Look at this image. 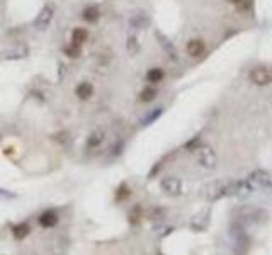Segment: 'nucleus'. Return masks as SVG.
Listing matches in <instances>:
<instances>
[{
    "label": "nucleus",
    "mask_w": 272,
    "mask_h": 255,
    "mask_svg": "<svg viewBox=\"0 0 272 255\" xmlns=\"http://www.w3.org/2000/svg\"><path fill=\"white\" fill-rule=\"evenodd\" d=\"M194 153H196V160L201 167H204L208 170L216 167V153H214V150L211 148V146L199 145L197 148L194 150Z\"/></svg>",
    "instance_id": "nucleus-1"
},
{
    "label": "nucleus",
    "mask_w": 272,
    "mask_h": 255,
    "mask_svg": "<svg viewBox=\"0 0 272 255\" xmlns=\"http://www.w3.org/2000/svg\"><path fill=\"white\" fill-rule=\"evenodd\" d=\"M53 17H55V7L53 5H44L43 9L38 12V15L34 17V28L44 31L46 28H49V24L53 22Z\"/></svg>",
    "instance_id": "nucleus-2"
},
{
    "label": "nucleus",
    "mask_w": 272,
    "mask_h": 255,
    "mask_svg": "<svg viewBox=\"0 0 272 255\" xmlns=\"http://www.w3.org/2000/svg\"><path fill=\"white\" fill-rule=\"evenodd\" d=\"M160 187L162 191L165 192L167 196H181L182 194V180L179 177H174V175H168V177H163L162 182H160Z\"/></svg>",
    "instance_id": "nucleus-3"
},
{
    "label": "nucleus",
    "mask_w": 272,
    "mask_h": 255,
    "mask_svg": "<svg viewBox=\"0 0 272 255\" xmlns=\"http://www.w3.org/2000/svg\"><path fill=\"white\" fill-rule=\"evenodd\" d=\"M250 82L259 87H266V85L272 84V72L266 67H255L250 72Z\"/></svg>",
    "instance_id": "nucleus-4"
},
{
    "label": "nucleus",
    "mask_w": 272,
    "mask_h": 255,
    "mask_svg": "<svg viewBox=\"0 0 272 255\" xmlns=\"http://www.w3.org/2000/svg\"><path fill=\"white\" fill-rule=\"evenodd\" d=\"M58 221H60L58 212L53 211V210H48L38 216V223H39V226L44 228V230H49V228L56 226L58 225Z\"/></svg>",
    "instance_id": "nucleus-5"
},
{
    "label": "nucleus",
    "mask_w": 272,
    "mask_h": 255,
    "mask_svg": "<svg viewBox=\"0 0 272 255\" xmlns=\"http://www.w3.org/2000/svg\"><path fill=\"white\" fill-rule=\"evenodd\" d=\"M75 95L78 100H90L92 95H94V85L90 82H87V80H82V82H78L75 85Z\"/></svg>",
    "instance_id": "nucleus-6"
},
{
    "label": "nucleus",
    "mask_w": 272,
    "mask_h": 255,
    "mask_svg": "<svg viewBox=\"0 0 272 255\" xmlns=\"http://www.w3.org/2000/svg\"><path fill=\"white\" fill-rule=\"evenodd\" d=\"M186 51L191 58H201L206 53V42L202 40H199V38L191 40L186 44Z\"/></svg>",
    "instance_id": "nucleus-7"
},
{
    "label": "nucleus",
    "mask_w": 272,
    "mask_h": 255,
    "mask_svg": "<svg viewBox=\"0 0 272 255\" xmlns=\"http://www.w3.org/2000/svg\"><path fill=\"white\" fill-rule=\"evenodd\" d=\"M104 141H106V131L99 128V129H94L89 136H87L85 146H87V150H95V148H99Z\"/></svg>",
    "instance_id": "nucleus-8"
},
{
    "label": "nucleus",
    "mask_w": 272,
    "mask_h": 255,
    "mask_svg": "<svg viewBox=\"0 0 272 255\" xmlns=\"http://www.w3.org/2000/svg\"><path fill=\"white\" fill-rule=\"evenodd\" d=\"M101 17H102V12H101V9H99L97 5H87V7H83L82 19L85 22H89V24H97V22L101 21Z\"/></svg>",
    "instance_id": "nucleus-9"
},
{
    "label": "nucleus",
    "mask_w": 272,
    "mask_h": 255,
    "mask_svg": "<svg viewBox=\"0 0 272 255\" xmlns=\"http://www.w3.org/2000/svg\"><path fill=\"white\" fill-rule=\"evenodd\" d=\"M89 29L87 28H74V31H72V36H70V42L75 46H78V48H82L83 44H85L87 41H89Z\"/></svg>",
    "instance_id": "nucleus-10"
},
{
    "label": "nucleus",
    "mask_w": 272,
    "mask_h": 255,
    "mask_svg": "<svg viewBox=\"0 0 272 255\" xmlns=\"http://www.w3.org/2000/svg\"><path fill=\"white\" fill-rule=\"evenodd\" d=\"M10 233H12L14 240L22 242L24 238H28L29 235H31V225H29L28 221H21V223H17V225L12 226Z\"/></svg>",
    "instance_id": "nucleus-11"
},
{
    "label": "nucleus",
    "mask_w": 272,
    "mask_h": 255,
    "mask_svg": "<svg viewBox=\"0 0 272 255\" xmlns=\"http://www.w3.org/2000/svg\"><path fill=\"white\" fill-rule=\"evenodd\" d=\"M163 79H165V70L160 67H152L145 75V80L148 82V85H158L160 82H163Z\"/></svg>",
    "instance_id": "nucleus-12"
},
{
    "label": "nucleus",
    "mask_w": 272,
    "mask_h": 255,
    "mask_svg": "<svg viewBox=\"0 0 272 255\" xmlns=\"http://www.w3.org/2000/svg\"><path fill=\"white\" fill-rule=\"evenodd\" d=\"M156 95H158V90H156L155 85H147V87L138 94V100L143 104H148V102H153V100L156 99Z\"/></svg>",
    "instance_id": "nucleus-13"
},
{
    "label": "nucleus",
    "mask_w": 272,
    "mask_h": 255,
    "mask_svg": "<svg viewBox=\"0 0 272 255\" xmlns=\"http://www.w3.org/2000/svg\"><path fill=\"white\" fill-rule=\"evenodd\" d=\"M133 191L129 189V185L126 182H122L119 187L116 189V194H114V199H116V203H124V201H128L131 198Z\"/></svg>",
    "instance_id": "nucleus-14"
},
{
    "label": "nucleus",
    "mask_w": 272,
    "mask_h": 255,
    "mask_svg": "<svg viewBox=\"0 0 272 255\" xmlns=\"http://www.w3.org/2000/svg\"><path fill=\"white\" fill-rule=\"evenodd\" d=\"M3 60H21V58L28 56V48L26 46H17V48H12L9 51L3 53Z\"/></svg>",
    "instance_id": "nucleus-15"
},
{
    "label": "nucleus",
    "mask_w": 272,
    "mask_h": 255,
    "mask_svg": "<svg viewBox=\"0 0 272 255\" xmlns=\"http://www.w3.org/2000/svg\"><path fill=\"white\" fill-rule=\"evenodd\" d=\"M140 41H138V38L135 36V34H129L128 36V41H126V51L129 53L131 56H135L140 53Z\"/></svg>",
    "instance_id": "nucleus-16"
},
{
    "label": "nucleus",
    "mask_w": 272,
    "mask_h": 255,
    "mask_svg": "<svg viewBox=\"0 0 272 255\" xmlns=\"http://www.w3.org/2000/svg\"><path fill=\"white\" fill-rule=\"evenodd\" d=\"M148 22H150V19H148L145 14H135L131 19H129V24L135 26L136 29H143L145 26L148 24Z\"/></svg>",
    "instance_id": "nucleus-17"
},
{
    "label": "nucleus",
    "mask_w": 272,
    "mask_h": 255,
    "mask_svg": "<svg viewBox=\"0 0 272 255\" xmlns=\"http://www.w3.org/2000/svg\"><path fill=\"white\" fill-rule=\"evenodd\" d=\"M63 53L68 58H72V60H77V58L82 56V48H78V46H75V44H72V42H68L67 46H63Z\"/></svg>",
    "instance_id": "nucleus-18"
},
{
    "label": "nucleus",
    "mask_w": 272,
    "mask_h": 255,
    "mask_svg": "<svg viewBox=\"0 0 272 255\" xmlns=\"http://www.w3.org/2000/svg\"><path fill=\"white\" fill-rule=\"evenodd\" d=\"M141 218H143V208H141L140 204H135V206L131 208V211H129V223L136 225V223H140Z\"/></svg>",
    "instance_id": "nucleus-19"
},
{
    "label": "nucleus",
    "mask_w": 272,
    "mask_h": 255,
    "mask_svg": "<svg viewBox=\"0 0 272 255\" xmlns=\"http://www.w3.org/2000/svg\"><path fill=\"white\" fill-rule=\"evenodd\" d=\"M254 180H257L259 185H267L271 182V179H269V175H267L266 172H255L254 173V177H252Z\"/></svg>",
    "instance_id": "nucleus-20"
},
{
    "label": "nucleus",
    "mask_w": 272,
    "mask_h": 255,
    "mask_svg": "<svg viewBox=\"0 0 272 255\" xmlns=\"http://www.w3.org/2000/svg\"><path fill=\"white\" fill-rule=\"evenodd\" d=\"M227 2L235 5L238 10H247L248 7H250V0H227Z\"/></svg>",
    "instance_id": "nucleus-21"
}]
</instances>
